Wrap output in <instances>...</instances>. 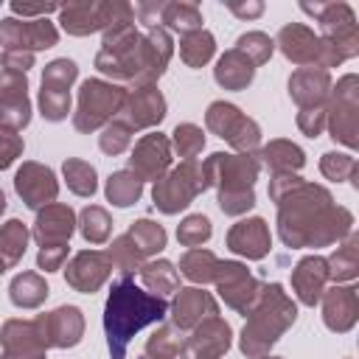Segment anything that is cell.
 <instances>
[{"label":"cell","mask_w":359,"mask_h":359,"mask_svg":"<svg viewBox=\"0 0 359 359\" xmlns=\"http://www.w3.org/2000/svg\"><path fill=\"white\" fill-rule=\"evenodd\" d=\"M278 205V236L286 247H331L353 230V213L334 202L331 191L314 182H300Z\"/></svg>","instance_id":"1"},{"label":"cell","mask_w":359,"mask_h":359,"mask_svg":"<svg viewBox=\"0 0 359 359\" xmlns=\"http://www.w3.org/2000/svg\"><path fill=\"white\" fill-rule=\"evenodd\" d=\"M165 314H168L165 297L143 292L132 275H121L112 283L104 303V334H107L109 359H126L132 337L151 323H163Z\"/></svg>","instance_id":"2"},{"label":"cell","mask_w":359,"mask_h":359,"mask_svg":"<svg viewBox=\"0 0 359 359\" xmlns=\"http://www.w3.org/2000/svg\"><path fill=\"white\" fill-rule=\"evenodd\" d=\"M171 56H174L171 34L163 25H154L123 48L98 50L95 67H98V73L109 76L115 84L126 81V84H132V90L135 87H154L157 79L165 73Z\"/></svg>","instance_id":"3"},{"label":"cell","mask_w":359,"mask_h":359,"mask_svg":"<svg viewBox=\"0 0 359 359\" xmlns=\"http://www.w3.org/2000/svg\"><path fill=\"white\" fill-rule=\"evenodd\" d=\"M297 303L283 292L280 283H264L258 300L247 311V323L238 334V351L247 359L266 356L269 348L294 325Z\"/></svg>","instance_id":"4"},{"label":"cell","mask_w":359,"mask_h":359,"mask_svg":"<svg viewBox=\"0 0 359 359\" xmlns=\"http://www.w3.org/2000/svg\"><path fill=\"white\" fill-rule=\"evenodd\" d=\"M261 163L258 154H227L213 151L202 160V177L205 185L216 188L219 208L227 216H241L255 208V180H258Z\"/></svg>","instance_id":"5"},{"label":"cell","mask_w":359,"mask_h":359,"mask_svg":"<svg viewBox=\"0 0 359 359\" xmlns=\"http://www.w3.org/2000/svg\"><path fill=\"white\" fill-rule=\"evenodd\" d=\"M129 90L115 84V81H104V79H87L79 87V101H76V112H73V126L84 135L90 132H101L109 121L118 118L123 101H126Z\"/></svg>","instance_id":"6"},{"label":"cell","mask_w":359,"mask_h":359,"mask_svg":"<svg viewBox=\"0 0 359 359\" xmlns=\"http://www.w3.org/2000/svg\"><path fill=\"white\" fill-rule=\"evenodd\" d=\"M306 14H311L320 22V39H325L339 59H353L359 53V25L356 14L348 3L331 0V3H300Z\"/></svg>","instance_id":"7"},{"label":"cell","mask_w":359,"mask_h":359,"mask_svg":"<svg viewBox=\"0 0 359 359\" xmlns=\"http://www.w3.org/2000/svg\"><path fill=\"white\" fill-rule=\"evenodd\" d=\"M205 177H202V163L196 160H182L180 165L168 168L151 188V202L160 213L174 216L185 210L202 191H205Z\"/></svg>","instance_id":"8"},{"label":"cell","mask_w":359,"mask_h":359,"mask_svg":"<svg viewBox=\"0 0 359 359\" xmlns=\"http://www.w3.org/2000/svg\"><path fill=\"white\" fill-rule=\"evenodd\" d=\"M325 129L331 137L348 149L359 146V79L356 73H345L337 87H331L325 104Z\"/></svg>","instance_id":"9"},{"label":"cell","mask_w":359,"mask_h":359,"mask_svg":"<svg viewBox=\"0 0 359 359\" xmlns=\"http://www.w3.org/2000/svg\"><path fill=\"white\" fill-rule=\"evenodd\" d=\"M275 48L294 65L300 67H320V70H328V67H337L342 65L339 53L325 42L320 39L309 25L303 22H286L278 36L272 39Z\"/></svg>","instance_id":"10"},{"label":"cell","mask_w":359,"mask_h":359,"mask_svg":"<svg viewBox=\"0 0 359 359\" xmlns=\"http://www.w3.org/2000/svg\"><path fill=\"white\" fill-rule=\"evenodd\" d=\"M205 126L216 137L227 140L236 149V154H258L261 126L250 115H244L236 104H230V101H213L208 107V112H205Z\"/></svg>","instance_id":"11"},{"label":"cell","mask_w":359,"mask_h":359,"mask_svg":"<svg viewBox=\"0 0 359 359\" xmlns=\"http://www.w3.org/2000/svg\"><path fill=\"white\" fill-rule=\"evenodd\" d=\"M213 283H216L219 297L230 309H236L238 314H247L252 309V303L258 300L261 286H264L255 275L247 272V266L241 261H219V269H216Z\"/></svg>","instance_id":"12"},{"label":"cell","mask_w":359,"mask_h":359,"mask_svg":"<svg viewBox=\"0 0 359 359\" xmlns=\"http://www.w3.org/2000/svg\"><path fill=\"white\" fill-rule=\"evenodd\" d=\"M59 42V31L56 25L42 17V20H17V17H6L0 20V45L3 50H48Z\"/></svg>","instance_id":"13"},{"label":"cell","mask_w":359,"mask_h":359,"mask_svg":"<svg viewBox=\"0 0 359 359\" xmlns=\"http://www.w3.org/2000/svg\"><path fill=\"white\" fill-rule=\"evenodd\" d=\"M233 345V331L230 325L216 314L202 320L191 334L182 339L180 359H222Z\"/></svg>","instance_id":"14"},{"label":"cell","mask_w":359,"mask_h":359,"mask_svg":"<svg viewBox=\"0 0 359 359\" xmlns=\"http://www.w3.org/2000/svg\"><path fill=\"white\" fill-rule=\"evenodd\" d=\"M31 123L28 79L17 70H0V126L22 132Z\"/></svg>","instance_id":"15"},{"label":"cell","mask_w":359,"mask_h":359,"mask_svg":"<svg viewBox=\"0 0 359 359\" xmlns=\"http://www.w3.org/2000/svg\"><path fill=\"white\" fill-rule=\"evenodd\" d=\"M171 168V140L163 132H149L143 135L132 154H129V171L140 180V182H157L165 171Z\"/></svg>","instance_id":"16"},{"label":"cell","mask_w":359,"mask_h":359,"mask_svg":"<svg viewBox=\"0 0 359 359\" xmlns=\"http://www.w3.org/2000/svg\"><path fill=\"white\" fill-rule=\"evenodd\" d=\"M14 191H17V196L31 210H39V208L56 202V196H59V180H56V174L48 165L34 163V160H25L17 168V174H14Z\"/></svg>","instance_id":"17"},{"label":"cell","mask_w":359,"mask_h":359,"mask_svg":"<svg viewBox=\"0 0 359 359\" xmlns=\"http://www.w3.org/2000/svg\"><path fill=\"white\" fill-rule=\"evenodd\" d=\"M45 348H76L84 337V314L79 306H59L48 314L34 317Z\"/></svg>","instance_id":"18"},{"label":"cell","mask_w":359,"mask_h":359,"mask_svg":"<svg viewBox=\"0 0 359 359\" xmlns=\"http://www.w3.org/2000/svg\"><path fill=\"white\" fill-rule=\"evenodd\" d=\"M165 118V98L163 93L154 87H135L129 90L118 121L129 129V132H140V129H151Z\"/></svg>","instance_id":"19"},{"label":"cell","mask_w":359,"mask_h":359,"mask_svg":"<svg viewBox=\"0 0 359 359\" xmlns=\"http://www.w3.org/2000/svg\"><path fill=\"white\" fill-rule=\"evenodd\" d=\"M112 275V261L104 250H81L67 261L65 269V280L67 286H73L81 294H93L98 292Z\"/></svg>","instance_id":"20"},{"label":"cell","mask_w":359,"mask_h":359,"mask_svg":"<svg viewBox=\"0 0 359 359\" xmlns=\"http://www.w3.org/2000/svg\"><path fill=\"white\" fill-rule=\"evenodd\" d=\"M118 3H101V0H79L59 8V22L70 36H90L95 31H104L115 17Z\"/></svg>","instance_id":"21"},{"label":"cell","mask_w":359,"mask_h":359,"mask_svg":"<svg viewBox=\"0 0 359 359\" xmlns=\"http://www.w3.org/2000/svg\"><path fill=\"white\" fill-rule=\"evenodd\" d=\"M323 323L334 334H348L359 320V289L353 283H337L323 292Z\"/></svg>","instance_id":"22"},{"label":"cell","mask_w":359,"mask_h":359,"mask_svg":"<svg viewBox=\"0 0 359 359\" xmlns=\"http://www.w3.org/2000/svg\"><path fill=\"white\" fill-rule=\"evenodd\" d=\"M168 311H171V323L180 331H191L202 320L216 317L219 314V303H216V297L210 292H205L199 286H185V289H177Z\"/></svg>","instance_id":"23"},{"label":"cell","mask_w":359,"mask_h":359,"mask_svg":"<svg viewBox=\"0 0 359 359\" xmlns=\"http://www.w3.org/2000/svg\"><path fill=\"white\" fill-rule=\"evenodd\" d=\"M0 348L8 359H45L48 353L36 320H20V317L3 323Z\"/></svg>","instance_id":"24"},{"label":"cell","mask_w":359,"mask_h":359,"mask_svg":"<svg viewBox=\"0 0 359 359\" xmlns=\"http://www.w3.org/2000/svg\"><path fill=\"white\" fill-rule=\"evenodd\" d=\"M227 250L247 258V261H261L269 255L272 250V236H269V224L261 216L252 219H241L227 230Z\"/></svg>","instance_id":"25"},{"label":"cell","mask_w":359,"mask_h":359,"mask_svg":"<svg viewBox=\"0 0 359 359\" xmlns=\"http://www.w3.org/2000/svg\"><path fill=\"white\" fill-rule=\"evenodd\" d=\"M73 230H76V210L65 202H50L36 210L31 236L36 238L39 247H48V244H67Z\"/></svg>","instance_id":"26"},{"label":"cell","mask_w":359,"mask_h":359,"mask_svg":"<svg viewBox=\"0 0 359 359\" xmlns=\"http://www.w3.org/2000/svg\"><path fill=\"white\" fill-rule=\"evenodd\" d=\"M331 73L320 70V67H297L289 76V98L300 107H325L328 95H331Z\"/></svg>","instance_id":"27"},{"label":"cell","mask_w":359,"mask_h":359,"mask_svg":"<svg viewBox=\"0 0 359 359\" xmlns=\"http://www.w3.org/2000/svg\"><path fill=\"white\" fill-rule=\"evenodd\" d=\"M328 286V264L323 255H303L292 269V289L303 306H317Z\"/></svg>","instance_id":"28"},{"label":"cell","mask_w":359,"mask_h":359,"mask_svg":"<svg viewBox=\"0 0 359 359\" xmlns=\"http://www.w3.org/2000/svg\"><path fill=\"white\" fill-rule=\"evenodd\" d=\"M213 79H216V84L224 87V90H244V87H250L252 79H255V65H252L241 50L230 48V50H224V53L219 56V62H216V67H213Z\"/></svg>","instance_id":"29"},{"label":"cell","mask_w":359,"mask_h":359,"mask_svg":"<svg viewBox=\"0 0 359 359\" xmlns=\"http://www.w3.org/2000/svg\"><path fill=\"white\" fill-rule=\"evenodd\" d=\"M258 163L269 168V174H297L306 165V151L292 140H269L258 151Z\"/></svg>","instance_id":"30"},{"label":"cell","mask_w":359,"mask_h":359,"mask_svg":"<svg viewBox=\"0 0 359 359\" xmlns=\"http://www.w3.org/2000/svg\"><path fill=\"white\" fill-rule=\"evenodd\" d=\"M328 264V280H337V283H348L359 275V236L351 230L339 247L325 258Z\"/></svg>","instance_id":"31"},{"label":"cell","mask_w":359,"mask_h":359,"mask_svg":"<svg viewBox=\"0 0 359 359\" xmlns=\"http://www.w3.org/2000/svg\"><path fill=\"white\" fill-rule=\"evenodd\" d=\"M50 289L39 272H20L8 283V297L17 309H39L48 300Z\"/></svg>","instance_id":"32"},{"label":"cell","mask_w":359,"mask_h":359,"mask_svg":"<svg viewBox=\"0 0 359 359\" xmlns=\"http://www.w3.org/2000/svg\"><path fill=\"white\" fill-rule=\"evenodd\" d=\"M137 275H140L143 286H146L151 294H157V297H165V294H171V292L180 289V275H177L174 264L165 261V258L146 261V264L137 269Z\"/></svg>","instance_id":"33"},{"label":"cell","mask_w":359,"mask_h":359,"mask_svg":"<svg viewBox=\"0 0 359 359\" xmlns=\"http://www.w3.org/2000/svg\"><path fill=\"white\" fill-rule=\"evenodd\" d=\"M160 22H163V28H165L168 34L174 31V34H180V36H185V34L202 28V11H199L196 3H185V0H180V3H165V6H163V14H160Z\"/></svg>","instance_id":"34"},{"label":"cell","mask_w":359,"mask_h":359,"mask_svg":"<svg viewBox=\"0 0 359 359\" xmlns=\"http://www.w3.org/2000/svg\"><path fill=\"white\" fill-rule=\"evenodd\" d=\"M213 53H216V39H213V34L205 31V28L191 31V34H185V36L180 39V59H182L188 67H194V70L205 67V65L213 59Z\"/></svg>","instance_id":"35"},{"label":"cell","mask_w":359,"mask_h":359,"mask_svg":"<svg viewBox=\"0 0 359 359\" xmlns=\"http://www.w3.org/2000/svg\"><path fill=\"white\" fill-rule=\"evenodd\" d=\"M104 194H107V202H112L115 208H129L135 205L140 196H143V182L129 171H112L107 177V185H104Z\"/></svg>","instance_id":"36"},{"label":"cell","mask_w":359,"mask_h":359,"mask_svg":"<svg viewBox=\"0 0 359 359\" xmlns=\"http://www.w3.org/2000/svg\"><path fill=\"white\" fill-rule=\"evenodd\" d=\"M76 227H79V233H81V238H84L87 244H104V241H109V236H112V216H109L107 208H101V205H87V208L79 213Z\"/></svg>","instance_id":"37"},{"label":"cell","mask_w":359,"mask_h":359,"mask_svg":"<svg viewBox=\"0 0 359 359\" xmlns=\"http://www.w3.org/2000/svg\"><path fill=\"white\" fill-rule=\"evenodd\" d=\"M216 269H219V258L210 252V250H202V247H194L188 250L182 258H180V272L191 280V283H213L216 278Z\"/></svg>","instance_id":"38"},{"label":"cell","mask_w":359,"mask_h":359,"mask_svg":"<svg viewBox=\"0 0 359 359\" xmlns=\"http://www.w3.org/2000/svg\"><path fill=\"white\" fill-rule=\"evenodd\" d=\"M28 238H31V230L25 222L20 219H8L6 224H0V258L6 261V266L11 269L28 250Z\"/></svg>","instance_id":"39"},{"label":"cell","mask_w":359,"mask_h":359,"mask_svg":"<svg viewBox=\"0 0 359 359\" xmlns=\"http://www.w3.org/2000/svg\"><path fill=\"white\" fill-rule=\"evenodd\" d=\"M62 174H65L67 188H70L76 196H93V194L98 191V174H95V168H93L87 160L67 157V160L62 163Z\"/></svg>","instance_id":"40"},{"label":"cell","mask_w":359,"mask_h":359,"mask_svg":"<svg viewBox=\"0 0 359 359\" xmlns=\"http://www.w3.org/2000/svg\"><path fill=\"white\" fill-rule=\"evenodd\" d=\"M126 236L135 241V247L140 250L143 258L157 255V252L165 247V241H168L165 227L157 224V222H151V219H137V222H132V227L126 230Z\"/></svg>","instance_id":"41"},{"label":"cell","mask_w":359,"mask_h":359,"mask_svg":"<svg viewBox=\"0 0 359 359\" xmlns=\"http://www.w3.org/2000/svg\"><path fill=\"white\" fill-rule=\"evenodd\" d=\"M182 348V331L174 323L160 325L149 339H146V356L149 359H177Z\"/></svg>","instance_id":"42"},{"label":"cell","mask_w":359,"mask_h":359,"mask_svg":"<svg viewBox=\"0 0 359 359\" xmlns=\"http://www.w3.org/2000/svg\"><path fill=\"white\" fill-rule=\"evenodd\" d=\"M76 79H79V67L67 56L48 62L45 70H42V87L45 90H53V93H70V87L76 84Z\"/></svg>","instance_id":"43"},{"label":"cell","mask_w":359,"mask_h":359,"mask_svg":"<svg viewBox=\"0 0 359 359\" xmlns=\"http://www.w3.org/2000/svg\"><path fill=\"white\" fill-rule=\"evenodd\" d=\"M168 140H171V151H177L182 160H196L205 149V132L196 123H177Z\"/></svg>","instance_id":"44"},{"label":"cell","mask_w":359,"mask_h":359,"mask_svg":"<svg viewBox=\"0 0 359 359\" xmlns=\"http://www.w3.org/2000/svg\"><path fill=\"white\" fill-rule=\"evenodd\" d=\"M107 255H109L112 266H115L121 275H132V272H137V269L146 264V258L140 255V250L135 247V241H132L126 233H123V236H118V238H112V244H109Z\"/></svg>","instance_id":"45"},{"label":"cell","mask_w":359,"mask_h":359,"mask_svg":"<svg viewBox=\"0 0 359 359\" xmlns=\"http://www.w3.org/2000/svg\"><path fill=\"white\" fill-rule=\"evenodd\" d=\"M320 171H323V177L331 180V182H345V180H351L353 185H359V180H356L359 168H356L353 154H345V151H325V154L320 157Z\"/></svg>","instance_id":"46"},{"label":"cell","mask_w":359,"mask_h":359,"mask_svg":"<svg viewBox=\"0 0 359 359\" xmlns=\"http://www.w3.org/2000/svg\"><path fill=\"white\" fill-rule=\"evenodd\" d=\"M236 50H241V53L258 67V65H266V62H269V56H272V50H275V42H272L264 31H247V34H241V36L236 39Z\"/></svg>","instance_id":"47"},{"label":"cell","mask_w":359,"mask_h":359,"mask_svg":"<svg viewBox=\"0 0 359 359\" xmlns=\"http://www.w3.org/2000/svg\"><path fill=\"white\" fill-rule=\"evenodd\" d=\"M210 233H213V227H210V219L205 216V213H191V216H185L182 222H180V227H177V241L182 244V247H202L208 238H210Z\"/></svg>","instance_id":"48"},{"label":"cell","mask_w":359,"mask_h":359,"mask_svg":"<svg viewBox=\"0 0 359 359\" xmlns=\"http://www.w3.org/2000/svg\"><path fill=\"white\" fill-rule=\"evenodd\" d=\"M129 143H132V132H129L118 118L109 121V123L101 129V135H98V149H101L104 154H109V157L123 154V151L129 149Z\"/></svg>","instance_id":"49"},{"label":"cell","mask_w":359,"mask_h":359,"mask_svg":"<svg viewBox=\"0 0 359 359\" xmlns=\"http://www.w3.org/2000/svg\"><path fill=\"white\" fill-rule=\"evenodd\" d=\"M36 104H39L42 118L56 123V121H65L67 112H70V93H53V90H45L42 87Z\"/></svg>","instance_id":"50"},{"label":"cell","mask_w":359,"mask_h":359,"mask_svg":"<svg viewBox=\"0 0 359 359\" xmlns=\"http://www.w3.org/2000/svg\"><path fill=\"white\" fill-rule=\"evenodd\" d=\"M67 252H70V244H48V247H39V252H36V266L45 269V272H56V269L65 266Z\"/></svg>","instance_id":"51"},{"label":"cell","mask_w":359,"mask_h":359,"mask_svg":"<svg viewBox=\"0 0 359 359\" xmlns=\"http://www.w3.org/2000/svg\"><path fill=\"white\" fill-rule=\"evenodd\" d=\"M297 129L306 137H317L325 129V107H309L297 112Z\"/></svg>","instance_id":"52"},{"label":"cell","mask_w":359,"mask_h":359,"mask_svg":"<svg viewBox=\"0 0 359 359\" xmlns=\"http://www.w3.org/2000/svg\"><path fill=\"white\" fill-rule=\"evenodd\" d=\"M22 149H25L22 137H20L17 132H11V129H3V126H0V171H3V168H8V165L22 154Z\"/></svg>","instance_id":"53"},{"label":"cell","mask_w":359,"mask_h":359,"mask_svg":"<svg viewBox=\"0 0 359 359\" xmlns=\"http://www.w3.org/2000/svg\"><path fill=\"white\" fill-rule=\"evenodd\" d=\"M62 6L59 3H20V0H14L11 3V11L17 14V20L22 17V20H42V17H48L50 11H59Z\"/></svg>","instance_id":"54"},{"label":"cell","mask_w":359,"mask_h":359,"mask_svg":"<svg viewBox=\"0 0 359 359\" xmlns=\"http://www.w3.org/2000/svg\"><path fill=\"white\" fill-rule=\"evenodd\" d=\"M303 182V177H297V174H272L269 177V199L272 202H280L289 191H294L297 185Z\"/></svg>","instance_id":"55"},{"label":"cell","mask_w":359,"mask_h":359,"mask_svg":"<svg viewBox=\"0 0 359 359\" xmlns=\"http://www.w3.org/2000/svg\"><path fill=\"white\" fill-rule=\"evenodd\" d=\"M0 65H3V70L28 73L34 67V53H28V50H3L0 53Z\"/></svg>","instance_id":"56"},{"label":"cell","mask_w":359,"mask_h":359,"mask_svg":"<svg viewBox=\"0 0 359 359\" xmlns=\"http://www.w3.org/2000/svg\"><path fill=\"white\" fill-rule=\"evenodd\" d=\"M163 6H165V3H160V0H149V3H137V6H132V11H135V20H137V22L154 28V25H160Z\"/></svg>","instance_id":"57"},{"label":"cell","mask_w":359,"mask_h":359,"mask_svg":"<svg viewBox=\"0 0 359 359\" xmlns=\"http://www.w3.org/2000/svg\"><path fill=\"white\" fill-rule=\"evenodd\" d=\"M227 8L238 17V20H255L264 14V3L261 0H247V3H227Z\"/></svg>","instance_id":"58"},{"label":"cell","mask_w":359,"mask_h":359,"mask_svg":"<svg viewBox=\"0 0 359 359\" xmlns=\"http://www.w3.org/2000/svg\"><path fill=\"white\" fill-rule=\"evenodd\" d=\"M3 213H6V194L0 191V216H3Z\"/></svg>","instance_id":"59"},{"label":"cell","mask_w":359,"mask_h":359,"mask_svg":"<svg viewBox=\"0 0 359 359\" xmlns=\"http://www.w3.org/2000/svg\"><path fill=\"white\" fill-rule=\"evenodd\" d=\"M6 269H8V266H6V261H3V258H0V275H3V272H6Z\"/></svg>","instance_id":"60"},{"label":"cell","mask_w":359,"mask_h":359,"mask_svg":"<svg viewBox=\"0 0 359 359\" xmlns=\"http://www.w3.org/2000/svg\"><path fill=\"white\" fill-rule=\"evenodd\" d=\"M258 359H280V356H269V353H266V356H258Z\"/></svg>","instance_id":"61"},{"label":"cell","mask_w":359,"mask_h":359,"mask_svg":"<svg viewBox=\"0 0 359 359\" xmlns=\"http://www.w3.org/2000/svg\"><path fill=\"white\" fill-rule=\"evenodd\" d=\"M0 359H8V356H6V353H3V356H0Z\"/></svg>","instance_id":"62"},{"label":"cell","mask_w":359,"mask_h":359,"mask_svg":"<svg viewBox=\"0 0 359 359\" xmlns=\"http://www.w3.org/2000/svg\"><path fill=\"white\" fill-rule=\"evenodd\" d=\"M140 359H149V356H140Z\"/></svg>","instance_id":"63"}]
</instances>
